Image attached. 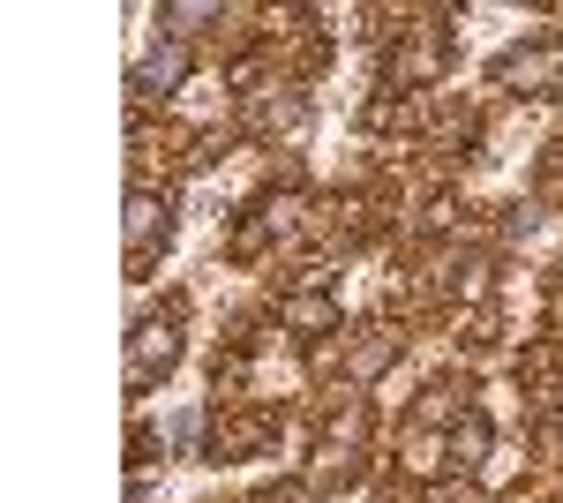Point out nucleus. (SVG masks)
<instances>
[{"mask_svg": "<svg viewBox=\"0 0 563 503\" xmlns=\"http://www.w3.org/2000/svg\"><path fill=\"white\" fill-rule=\"evenodd\" d=\"M488 76L519 98H556L563 90V39H526V45H504L488 61Z\"/></svg>", "mask_w": 563, "mask_h": 503, "instance_id": "1", "label": "nucleus"}, {"mask_svg": "<svg viewBox=\"0 0 563 503\" xmlns=\"http://www.w3.org/2000/svg\"><path fill=\"white\" fill-rule=\"evenodd\" d=\"M180 361V316H143L129 331V391H151L166 383Z\"/></svg>", "mask_w": 563, "mask_h": 503, "instance_id": "2", "label": "nucleus"}, {"mask_svg": "<svg viewBox=\"0 0 563 503\" xmlns=\"http://www.w3.org/2000/svg\"><path fill=\"white\" fill-rule=\"evenodd\" d=\"M166 233H174V210L158 204L151 188H135V196H129V271H135V278H143V263L158 255Z\"/></svg>", "mask_w": 563, "mask_h": 503, "instance_id": "3", "label": "nucleus"}, {"mask_svg": "<svg viewBox=\"0 0 563 503\" xmlns=\"http://www.w3.org/2000/svg\"><path fill=\"white\" fill-rule=\"evenodd\" d=\"M188 84V39H166V45H151V53H135V68H129V90H143V98H166V90Z\"/></svg>", "mask_w": 563, "mask_h": 503, "instance_id": "4", "label": "nucleus"}, {"mask_svg": "<svg viewBox=\"0 0 563 503\" xmlns=\"http://www.w3.org/2000/svg\"><path fill=\"white\" fill-rule=\"evenodd\" d=\"M286 324H294L301 338H323V331H339V300L323 294V286H316V294H294V300H286Z\"/></svg>", "mask_w": 563, "mask_h": 503, "instance_id": "5", "label": "nucleus"}, {"mask_svg": "<svg viewBox=\"0 0 563 503\" xmlns=\"http://www.w3.org/2000/svg\"><path fill=\"white\" fill-rule=\"evenodd\" d=\"M256 128L263 135H301L308 128V98L294 90V98H256Z\"/></svg>", "mask_w": 563, "mask_h": 503, "instance_id": "6", "label": "nucleus"}, {"mask_svg": "<svg viewBox=\"0 0 563 503\" xmlns=\"http://www.w3.org/2000/svg\"><path fill=\"white\" fill-rule=\"evenodd\" d=\"M481 459H488V420L459 414V428H451V466H481Z\"/></svg>", "mask_w": 563, "mask_h": 503, "instance_id": "7", "label": "nucleus"}, {"mask_svg": "<svg viewBox=\"0 0 563 503\" xmlns=\"http://www.w3.org/2000/svg\"><path fill=\"white\" fill-rule=\"evenodd\" d=\"M166 436H174V451H180V459H188V451H196V436H203V414H196V406H180V414H174V428H166Z\"/></svg>", "mask_w": 563, "mask_h": 503, "instance_id": "8", "label": "nucleus"}, {"mask_svg": "<svg viewBox=\"0 0 563 503\" xmlns=\"http://www.w3.org/2000/svg\"><path fill=\"white\" fill-rule=\"evenodd\" d=\"M390 353H398V338H376V346H368V353H361V361H353V376L368 383V376H384V361Z\"/></svg>", "mask_w": 563, "mask_h": 503, "instance_id": "9", "label": "nucleus"}]
</instances>
